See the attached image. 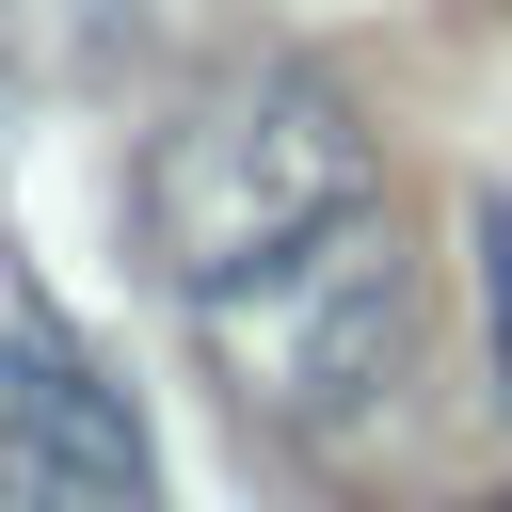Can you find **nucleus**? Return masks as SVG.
Returning <instances> with one entry per match:
<instances>
[{
    "label": "nucleus",
    "instance_id": "f257e3e1",
    "mask_svg": "<svg viewBox=\"0 0 512 512\" xmlns=\"http://www.w3.org/2000/svg\"><path fill=\"white\" fill-rule=\"evenodd\" d=\"M336 208H368V128H352V96L304 80V64L224 80V96L176 112L160 160H144V256L176 272V304L224 288V272H256V256H288V240L336 224Z\"/></svg>",
    "mask_w": 512,
    "mask_h": 512
},
{
    "label": "nucleus",
    "instance_id": "f03ea898",
    "mask_svg": "<svg viewBox=\"0 0 512 512\" xmlns=\"http://www.w3.org/2000/svg\"><path fill=\"white\" fill-rule=\"evenodd\" d=\"M192 336H208L272 416H368V400L400 384V352H416V256H400L368 208H336V224H304L288 256L192 288Z\"/></svg>",
    "mask_w": 512,
    "mask_h": 512
},
{
    "label": "nucleus",
    "instance_id": "7ed1b4c3",
    "mask_svg": "<svg viewBox=\"0 0 512 512\" xmlns=\"http://www.w3.org/2000/svg\"><path fill=\"white\" fill-rule=\"evenodd\" d=\"M480 304H496V368H512V224H480Z\"/></svg>",
    "mask_w": 512,
    "mask_h": 512
},
{
    "label": "nucleus",
    "instance_id": "20e7f679",
    "mask_svg": "<svg viewBox=\"0 0 512 512\" xmlns=\"http://www.w3.org/2000/svg\"><path fill=\"white\" fill-rule=\"evenodd\" d=\"M496 512H512V496H496Z\"/></svg>",
    "mask_w": 512,
    "mask_h": 512
}]
</instances>
